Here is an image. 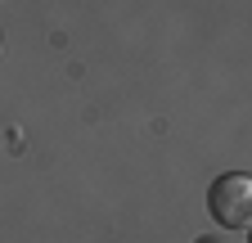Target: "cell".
Segmentation results:
<instances>
[{
	"instance_id": "1",
	"label": "cell",
	"mask_w": 252,
	"mask_h": 243,
	"mask_svg": "<svg viewBox=\"0 0 252 243\" xmlns=\"http://www.w3.org/2000/svg\"><path fill=\"white\" fill-rule=\"evenodd\" d=\"M207 212L225 230H248V221H252V180L243 171L216 176L212 189H207Z\"/></svg>"
}]
</instances>
